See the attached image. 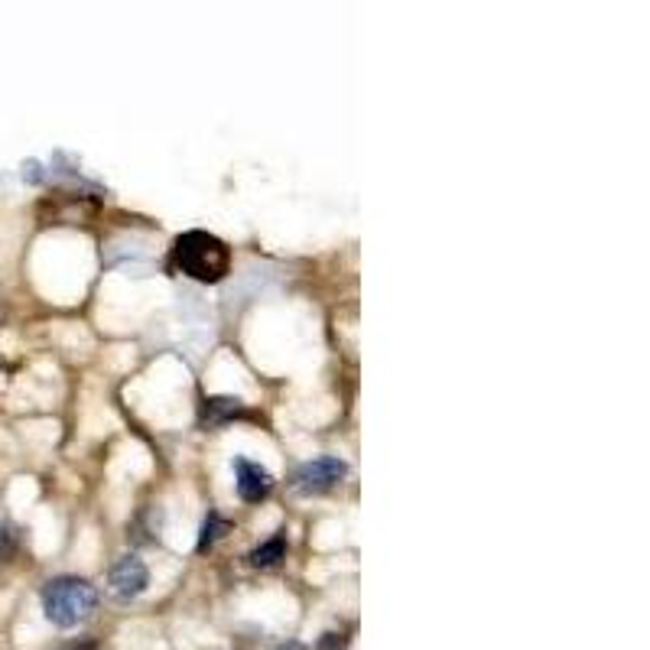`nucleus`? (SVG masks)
Masks as SVG:
<instances>
[{
	"mask_svg": "<svg viewBox=\"0 0 650 650\" xmlns=\"http://www.w3.org/2000/svg\"><path fill=\"white\" fill-rule=\"evenodd\" d=\"M225 530H228V520H221L218 514H208L205 527H202V537H199V553H205Z\"/></svg>",
	"mask_w": 650,
	"mask_h": 650,
	"instance_id": "obj_8",
	"label": "nucleus"
},
{
	"mask_svg": "<svg viewBox=\"0 0 650 650\" xmlns=\"http://www.w3.org/2000/svg\"><path fill=\"white\" fill-rule=\"evenodd\" d=\"M241 400H234V397H212V400H205V423L208 426H221L225 420H231V416H241Z\"/></svg>",
	"mask_w": 650,
	"mask_h": 650,
	"instance_id": "obj_6",
	"label": "nucleus"
},
{
	"mask_svg": "<svg viewBox=\"0 0 650 650\" xmlns=\"http://www.w3.org/2000/svg\"><path fill=\"white\" fill-rule=\"evenodd\" d=\"M345 472L348 465L338 455H319V459H309L306 465H299V472L293 475V488L299 494H322L335 488L345 478Z\"/></svg>",
	"mask_w": 650,
	"mask_h": 650,
	"instance_id": "obj_3",
	"label": "nucleus"
},
{
	"mask_svg": "<svg viewBox=\"0 0 650 650\" xmlns=\"http://www.w3.org/2000/svg\"><path fill=\"white\" fill-rule=\"evenodd\" d=\"M283 556H286V537H283V533H277V537H270L267 543H260L257 550L251 553V566L270 569V566H277Z\"/></svg>",
	"mask_w": 650,
	"mask_h": 650,
	"instance_id": "obj_7",
	"label": "nucleus"
},
{
	"mask_svg": "<svg viewBox=\"0 0 650 650\" xmlns=\"http://www.w3.org/2000/svg\"><path fill=\"white\" fill-rule=\"evenodd\" d=\"M82 650H91V647H82Z\"/></svg>",
	"mask_w": 650,
	"mask_h": 650,
	"instance_id": "obj_10",
	"label": "nucleus"
},
{
	"mask_svg": "<svg viewBox=\"0 0 650 650\" xmlns=\"http://www.w3.org/2000/svg\"><path fill=\"white\" fill-rule=\"evenodd\" d=\"M234 485H238V498L247 501V504H257L264 501L270 488H273V475L267 472L260 462H251V459H234Z\"/></svg>",
	"mask_w": 650,
	"mask_h": 650,
	"instance_id": "obj_5",
	"label": "nucleus"
},
{
	"mask_svg": "<svg viewBox=\"0 0 650 650\" xmlns=\"http://www.w3.org/2000/svg\"><path fill=\"white\" fill-rule=\"evenodd\" d=\"M150 585V569L140 556H121L111 569V589L117 598H137Z\"/></svg>",
	"mask_w": 650,
	"mask_h": 650,
	"instance_id": "obj_4",
	"label": "nucleus"
},
{
	"mask_svg": "<svg viewBox=\"0 0 650 650\" xmlns=\"http://www.w3.org/2000/svg\"><path fill=\"white\" fill-rule=\"evenodd\" d=\"M280 650H309V647H303V644H296V641H293V644H283Z\"/></svg>",
	"mask_w": 650,
	"mask_h": 650,
	"instance_id": "obj_9",
	"label": "nucleus"
},
{
	"mask_svg": "<svg viewBox=\"0 0 650 650\" xmlns=\"http://www.w3.org/2000/svg\"><path fill=\"white\" fill-rule=\"evenodd\" d=\"M95 608H98V589L88 579L62 576V579H52L43 589V611L56 628H75V624L88 621Z\"/></svg>",
	"mask_w": 650,
	"mask_h": 650,
	"instance_id": "obj_2",
	"label": "nucleus"
},
{
	"mask_svg": "<svg viewBox=\"0 0 650 650\" xmlns=\"http://www.w3.org/2000/svg\"><path fill=\"white\" fill-rule=\"evenodd\" d=\"M173 264L199 283H218L231 270L228 244L208 231H186L173 244Z\"/></svg>",
	"mask_w": 650,
	"mask_h": 650,
	"instance_id": "obj_1",
	"label": "nucleus"
}]
</instances>
